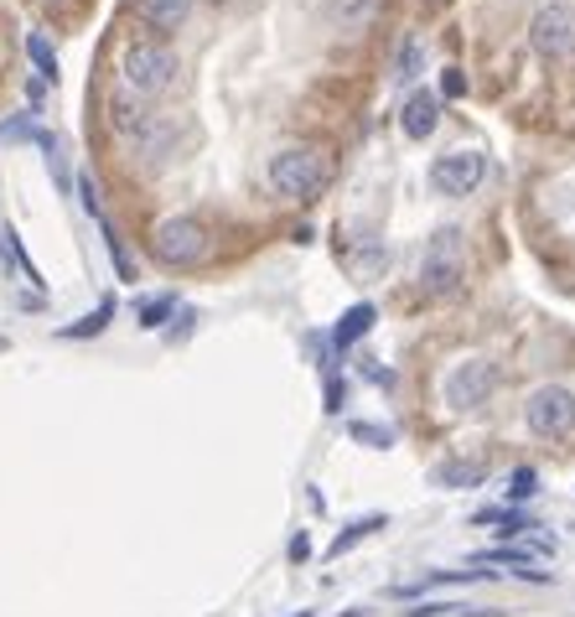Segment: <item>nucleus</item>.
Returning a JSON list of instances; mask_svg holds the SVG:
<instances>
[{
	"label": "nucleus",
	"instance_id": "nucleus-1",
	"mask_svg": "<svg viewBox=\"0 0 575 617\" xmlns=\"http://www.w3.org/2000/svg\"><path fill=\"white\" fill-rule=\"evenodd\" d=\"M327 177H332V167H327V156L311 151V146H286V151L270 156V188L280 192V198H296V203L322 198Z\"/></svg>",
	"mask_w": 575,
	"mask_h": 617
},
{
	"label": "nucleus",
	"instance_id": "nucleus-2",
	"mask_svg": "<svg viewBox=\"0 0 575 617\" xmlns=\"http://www.w3.org/2000/svg\"><path fill=\"white\" fill-rule=\"evenodd\" d=\"M119 78L136 99H156L177 84V52L161 47V42H130L119 57Z\"/></svg>",
	"mask_w": 575,
	"mask_h": 617
},
{
	"label": "nucleus",
	"instance_id": "nucleus-3",
	"mask_svg": "<svg viewBox=\"0 0 575 617\" xmlns=\"http://www.w3.org/2000/svg\"><path fill=\"white\" fill-rule=\"evenodd\" d=\"M467 280V249H461V228H436L420 259V286L425 296H451Z\"/></svg>",
	"mask_w": 575,
	"mask_h": 617
},
{
	"label": "nucleus",
	"instance_id": "nucleus-4",
	"mask_svg": "<svg viewBox=\"0 0 575 617\" xmlns=\"http://www.w3.org/2000/svg\"><path fill=\"white\" fill-rule=\"evenodd\" d=\"M524 426L540 436V442H560L575 430V390L565 384H540L534 395L524 400Z\"/></svg>",
	"mask_w": 575,
	"mask_h": 617
},
{
	"label": "nucleus",
	"instance_id": "nucleus-5",
	"mask_svg": "<svg viewBox=\"0 0 575 617\" xmlns=\"http://www.w3.org/2000/svg\"><path fill=\"white\" fill-rule=\"evenodd\" d=\"M151 255L161 259V265H198V259L207 255V228L198 219H187V213L161 219L151 234Z\"/></svg>",
	"mask_w": 575,
	"mask_h": 617
},
{
	"label": "nucleus",
	"instance_id": "nucleus-6",
	"mask_svg": "<svg viewBox=\"0 0 575 617\" xmlns=\"http://www.w3.org/2000/svg\"><path fill=\"white\" fill-rule=\"evenodd\" d=\"M488 177V156L472 151V146H461V151H446L430 161V188L440 192V198H467V192H477V182Z\"/></svg>",
	"mask_w": 575,
	"mask_h": 617
},
{
	"label": "nucleus",
	"instance_id": "nucleus-7",
	"mask_svg": "<svg viewBox=\"0 0 575 617\" xmlns=\"http://www.w3.org/2000/svg\"><path fill=\"white\" fill-rule=\"evenodd\" d=\"M492 390H498V363L492 359H461L451 374H446V405L451 411H477L488 405Z\"/></svg>",
	"mask_w": 575,
	"mask_h": 617
},
{
	"label": "nucleus",
	"instance_id": "nucleus-8",
	"mask_svg": "<svg viewBox=\"0 0 575 617\" xmlns=\"http://www.w3.org/2000/svg\"><path fill=\"white\" fill-rule=\"evenodd\" d=\"M529 47L540 52V57H565L575 47V11L565 0H550V6L534 11V21H529Z\"/></svg>",
	"mask_w": 575,
	"mask_h": 617
},
{
	"label": "nucleus",
	"instance_id": "nucleus-9",
	"mask_svg": "<svg viewBox=\"0 0 575 617\" xmlns=\"http://www.w3.org/2000/svg\"><path fill=\"white\" fill-rule=\"evenodd\" d=\"M400 130H405L415 146L436 136L440 130V94L436 88H415V94H409L405 109H400Z\"/></svg>",
	"mask_w": 575,
	"mask_h": 617
},
{
	"label": "nucleus",
	"instance_id": "nucleus-10",
	"mask_svg": "<svg viewBox=\"0 0 575 617\" xmlns=\"http://www.w3.org/2000/svg\"><path fill=\"white\" fill-rule=\"evenodd\" d=\"M136 17L156 32H177L192 17V0H136Z\"/></svg>",
	"mask_w": 575,
	"mask_h": 617
},
{
	"label": "nucleus",
	"instance_id": "nucleus-11",
	"mask_svg": "<svg viewBox=\"0 0 575 617\" xmlns=\"http://www.w3.org/2000/svg\"><path fill=\"white\" fill-rule=\"evenodd\" d=\"M146 120H151V109H146L140 99H130V88H119L115 99H109V125H115V136L130 140Z\"/></svg>",
	"mask_w": 575,
	"mask_h": 617
},
{
	"label": "nucleus",
	"instance_id": "nucleus-12",
	"mask_svg": "<svg viewBox=\"0 0 575 617\" xmlns=\"http://www.w3.org/2000/svg\"><path fill=\"white\" fill-rule=\"evenodd\" d=\"M373 322H379V311H373L369 301H358V307H348V311H342V322L332 327V343H338V348H353L363 332H373Z\"/></svg>",
	"mask_w": 575,
	"mask_h": 617
},
{
	"label": "nucleus",
	"instance_id": "nucleus-13",
	"mask_svg": "<svg viewBox=\"0 0 575 617\" xmlns=\"http://www.w3.org/2000/svg\"><path fill=\"white\" fill-rule=\"evenodd\" d=\"M482 478H488V467H482V462H440L436 467L440 488H477Z\"/></svg>",
	"mask_w": 575,
	"mask_h": 617
},
{
	"label": "nucleus",
	"instance_id": "nucleus-14",
	"mask_svg": "<svg viewBox=\"0 0 575 617\" xmlns=\"http://www.w3.org/2000/svg\"><path fill=\"white\" fill-rule=\"evenodd\" d=\"M384 524H390V514H369V519H358L353 530H342L338 540H332V555H348V550L363 545V540H369V534H379Z\"/></svg>",
	"mask_w": 575,
	"mask_h": 617
},
{
	"label": "nucleus",
	"instance_id": "nucleus-15",
	"mask_svg": "<svg viewBox=\"0 0 575 617\" xmlns=\"http://www.w3.org/2000/svg\"><path fill=\"white\" fill-rule=\"evenodd\" d=\"M26 52H32V63H36V73L47 78V84H57V52H52V42L42 32H32L26 36Z\"/></svg>",
	"mask_w": 575,
	"mask_h": 617
},
{
	"label": "nucleus",
	"instance_id": "nucleus-16",
	"mask_svg": "<svg viewBox=\"0 0 575 617\" xmlns=\"http://www.w3.org/2000/svg\"><path fill=\"white\" fill-rule=\"evenodd\" d=\"M0 255H6V265H17V270L26 275V280H42V275H36V265H32V259L21 255V240H17V228H11V223L0 228Z\"/></svg>",
	"mask_w": 575,
	"mask_h": 617
},
{
	"label": "nucleus",
	"instance_id": "nucleus-17",
	"mask_svg": "<svg viewBox=\"0 0 575 617\" xmlns=\"http://www.w3.org/2000/svg\"><path fill=\"white\" fill-rule=\"evenodd\" d=\"M534 488H540V472H534V467H513V478H508V503L534 498Z\"/></svg>",
	"mask_w": 575,
	"mask_h": 617
},
{
	"label": "nucleus",
	"instance_id": "nucleus-18",
	"mask_svg": "<svg viewBox=\"0 0 575 617\" xmlns=\"http://www.w3.org/2000/svg\"><path fill=\"white\" fill-rule=\"evenodd\" d=\"M109 317H115V301L104 296V301H99V311H94L88 322H78V327H63V338H88V332H104V327H109Z\"/></svg>",
	"mask_w": 575,
	"mask_h": 617
},
{
	"label": "nucleus",
	"instance_id": "nucleus-19",
	"mask_svg": "<svg viewBox=\"0 0 575 617\" xmlns=\"http://www.w3.org/2000/svg\"><path fill=\"white\" fill-rule=\"evenodd\" d=\"M353 442H363V446H373V451H379V446H394V430L390 426H369V421H353Z\"/></svg>",
	"mask_w": 575,
	"mask_h": 617
},
{
	"label": "nucleus",
	"instance_id": "nucleus-20",
	"mask_svg": "<svg viewBox=\"0 0 575 617\" xmlns=\"http://www.w3.org/2000/svg\"><path fill=\"white\" fill-rule=\"evenodd\" d=\"M177 311V296H156V301H140V327H161Z\"/></svg>",
	"mask_w": 575,
	"mask_h": 617
},
{
	"label": "nucleus",
	"instance_id": "nucleus-21",
	"mask_svg": "<svg viewBox=\"0 0 575 617\" xmlns=\"http://www.w3.org/2000/svg\"><path fill=\"white\" fill-rule=\"evenodd\" d=\"M420 57H425L420 42H405V47H400V68H394V73H400V84H409V78L420 73Z\"/></svg>",
	"mask_w": 575,
	"mask_h": 617
},
{
	"label": "nucleus",
	"instance_id": "nucleus-22",
	"mask_svg": "<svg viewBox=\"0 0 575 617\" xmlns=\"http://www.w3.org/2000/svg\"><path fill=\"white\" fill-rule=\"evenodd\" d=\"M461 94H467V73L446 68V73H440V99H461Z\"/></svg>",
	"mask_w": 575,
	"mask_h": 617
},
{
	"label": "nucleus",
	"instance_id": "nucleus-23",
	"mask_svg": "<svg viewBox=\"0 0 575 617\" xmlns=\"http://www.w3.org/2000/svg\"><path fill=\"white\" fill-rule=\"evenodd\" d=\"M342 400H348V384H338V379H332V384H327V411L338 415V411H342Z\"/></svg>",
	"mask_w": 575,
	"mask_h": 617
},
{
	"label": "nucleus",
	"instance_id": "nucleus-24",
	"mask_svg": "<svg viewBox=\"0 0 575 617\" xmlns=\"http://www.w3.org/2000/svg\"><path fill=\"white\" fill-rule=\"evenodd\" d=\"M290 561H296V566H301V561H311V540H306V530L290 540Z\"/></svg>",
	"mask_w": 575,
	"mask_h": 617
},
{
	"label": "nucleus",
	"instance_id": "nucleus-25",
	"mask_svg": "<svg viewBox=\"0 0 575 617\" xmlns=\"http://www.w3.org/2000/svg\"><path fill=\"white\" fill-rule=\"evenodd\" d=\"M457 617H503V613H457Z\"/></svg>",
	"mask_w": 575,
	"mask_h": 617
},
{
	"label": "nucleus",
	"instance_id": "nucleus-26",
	"mask_svg": "<svg viewBox=\"0 0 575 617\" xmlns=\"http://www.w3.org/2000/svg\"><path fill=\"white\" fill-rule=\"evenodd\" d=\"M296 617H311V613H296Z\"/></svg>",
	"mask_w": 575,
	"mask_h": 617
}]
</instances>
